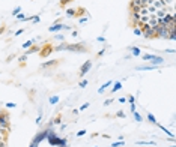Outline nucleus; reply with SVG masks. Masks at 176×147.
Here are the masks:
<instances>
[{
	"mask_svg": "<svg viewBox=\"0 0 176 147\" xmlns=\"http://www.w3.org/2000/svg\"><path fill=\"white\" fill-rule=\"evenodd\" d=\"M66 51H77V53H86V47L83 44H68L66 45Z\"/></svg>",
	"mask_w": 176,
	"mask_h": 147,
	"instance_id": "nucleus-1",
	"label": "nucleus"
},
{
	"mask_svg": "<svg viewBox=\"0 0 176 147\" xmlns=\"http://www.w3.org/2000/svg\"><path fill=\"white\" fill-rule=\"evenodd\" d=\"M90 68H92V62H90V60H87V62H86V63L82 66V69H80V75H82V77H83V75H86V74L90 71Z\"/></svg>",
	"mask_w": 176,
	"mask_h": 147,
	"instance_id": "nucleus-2",
	"label": "nucleus"
},
{
	"mask_svg": "<svg viewBox=\"0 0 176 147\" xmlns=\"http://www.w3.org/2000/svg\"><path fill=\"white\" fill-rule=\"evenodd\" d=\"M163 62H164V59H163V57H158V56H152V57H151V63H152V65H157V66H158V65H161Z\"/></svg>",
	"mask_w": 176,
	"mask_h": 147,
	"instance_id": "nucleus-3",
	"label": "nucleus"
},
{
	"mask_svg": "<svg viewBox=\"0 0 176 147\" xmlns=\"http://www.w3.org/2000/svg\"><path fill=\"white\" fill-rule=\"evenodd\" d=\"M137 71H153V69H158L157 65H151V66H137Z\"/></svg>",
	"mask_w": 176,
	"mask_h": 147,
	"instance_id": "nucleus-4",
	"label": "nucleus"
},
{
	"mask_svg": "<svg viewBox=\"0 0 176 147\" xmlns=\"http://www.w3.org/2000/svg\"><path fill=\"white\" fill-rule=\"evenodd\" d=\"M63 29V24H54V26H51L48 30L50 32H59V30H62Z\"/></svg>",
	"mask_w": 176,
	"mask_h": 147,
	"instance_id": "nucleus-5",
	"label": "nucleus"
},
{
	"mask_svg": "<svg viewBox=\"0 0 176 147\" xmlns=\"http://www.w3.org/2000/svg\"><path fill=\"white\" fill-rule=\"evenodd\" d=\"M66 45H68L66 42H62L60 45L54 47V51H65V50H66Z\"/></svg>",
	"mask_w": 176,
	"mask_h": 147,
	"instance_id": "nucleus-6",
	"label": "nucleus"
},
{
	"mask_svg": "<svg viewBox=\"0 0 176 147\" xmlns=\"http://www.w3.org/2000/svg\"><path fill=\"white\" fill-rule=\"evenodd\" d=\"M51 51H53V48H51V47H47V48H44V51H41V56L45 57V56H48Z\"/></svg>",
	"mask_w": 176,
	"mask_h": 147,
	"instance_id": "nucleus-7",
	"label": "nucleus"
},
{
	"mask_svg": "<svg viewBox=\"0 0 176 147\" xmlns=\"http://www.w3.org/2000/svg\"><path fill=\"white\" fill-rule=\"evenodd\" d=\"M131 51H132V54H134V56H140V48H139V47H132V48H131Z\"/></svg>",
	"mask_w": 176,
	"mask_h": 147,
	"instance_id": "nucleus-8",
	"label": "nucleus"
},
{
	"mask_svg": "<svg viewBox=\"0 0 176 147\" xmlns=\"http://www.w3.org/2000/svg\"><path fill=\"white\" fill-rule=\"evenodd\" d=\"M110 84H111V81H107V83L104 84V86H101V87H99V90H98V93H103V92L106 90V89L108 87V86H110Z\"/></svg>",
	"mask_w": 176,
	"mask_h": 147,
	"instance_id": "nucleus-9",
	"label": "nucleus"
},
{
	"mask_svg": "<svg viewBox=\"0 0 176 147\" xmlns=\"http://www.w3.org/2000/svg\"><path fill=\"white\" fill-rule=\"evenodd\" d=\"M57 63V60H50L48 63H44L42 65V68H47V66H53V65H56Z\"/></svg>",
	"mask_w": 176,
	"mask_h": 147,
	"instance_id": "nucleus-10",
	"label": "nucleus"
},
{
	"mask_svg": "<svg viewBox=\"0 0 176 147\" xmlns=\"http://www.w3.org/2000/svg\"><path fill=\"white\" fill-rule=\"evenodd\" d=\"M148 120H149V122H152L153 125H157V123H158V122H157V119H155V117H153V116H152L151 113L148 114Z\"/></svg>",
	"mask_w": 176,
	"mask_h": 147,
	"instance_id": "nucleus-11",
	"label": "nucleus"
},
{
	"mask_svg": "<svg viewBox=\"0 0 176 147\" xmlns=\"http://www.w3.org/2000/svg\"><path fill=\"white\" fill-rule=\"evenodd\" d=\"M38 50H39L38 47H32V48H30V50L26 53V56H29V54H32V53H38Z\"/></svg>",
	"mask_w": 176,
	"mask_h": 147,
	"instance_id": "nucleus-12",
	"label": "nucleus"
},
{
	"mask_svg": "<svg viewBox=\"0 0 176 147\" xmlns=\"http://www.w3.org/2000/svg\"><path fill=\"white\" fill-rule=\"evenodd\" d=\"M120 89H122V84H120V83H116L115 87L111 89V92H117V90H120Z\"/></svg>",
	"mask_w": 176,
	"mask_h": 147,
	"instance_id": "nucleus-13",
	"label": "nucleus"
},
{
	"mask_svg": "<svg viewBox=\"0 0 176 147\" xmlns=\"http://www.w3.org/2000/svg\"><path fill=\"white\" fill-rule=\"evenodd\" d=\"M32 44H33V41H27V42H24L23 44V48H30Z\"/></svg>",
	"mask_w": 176,
	"mask_h": 147,
	"instance_id": "nucleus-14",
	"label": "nucleus"
},
{
	"mask_svg": "<svg viewBox=\"0 0 176 147\" xmlns=\"http://www.w3.org/2000/svg\"><path fill=\"white\" fill-rule=\"evenodd\" d=\"M56 102H59V96H53V98H50V104H56Z\"/></svg>",
	"mask_w": 176,
	"mask_h": 147,
	"instance_id": "nucleus-15",
	"label": "nucleus"
},
{
	"mask_svg": "<svg viewBox=\"0 0 176 147\" xmlns=\"http://www.w3.org/2000/svg\"><path fill=\"white\" fill-rule=\"evenodd\" d=\"M66 15H68V17H74V15H75V11H74V9H68V11H66Z\"/></svg>",
	"mask_w": 176,
	"mask_h": 147,
	"instance_id": "nucleus-16",
	"label": "nucleus"
},
{
	"mask_svg": "<svg viewBox=\"0 0 176 147\" xmlns=\"http://www.w3.org/2000/svg\"><path fill=\"white\" fill-rule=\"evenodd\" d=\"M132 114H134V119H136L137 122H141V116H140V114H137V113H132Z\"/></svg>",
	"mask_w": 176,
	"mask_h": 147,
	"instance_id": "nucleus-17",
	"label": "nucleus"
},
{
	"mask_svg": "<svg viewBox=\"0 0 176 147\" xmlns=\"http://www.w3.org/2000/svg\"><path fill=\"white\" fill-rule=\"evenodd\" d=\"M21 11V8H20V6H18V8H15V9H14V11H12V15H18V12Z\"/></svg>",
	"mask_w": 176,
	"mask_h": 147,
	"instance_id": "nucleus-18",
	"label": "nucleus"
},
{
	"mask_svg": "<svg viewBox=\"0 0 176 147\" xmlns=\"http://www.w3.org/2000/svg\"><path fill=\"white\" fill-rule=\"evenodd\" d=\"M56 39H59L60 42H63V39H65V36H63V35H56Z\"/></svg>",
	"mask_w": 176,
	"mask_h": 147,
	"instance_id": "nucleus-19",
	"label": "nucleus"
},
{
	"mask_svg": "<svg viewBox=\"0 0 176 147\" xmlns=\"http://www.w3.org/2000/svg\"><path fill=\"white\" fill-rule=\"evenodd\" d=\"M134 35H137V36H141V30L136 27V29H134Z\"/></svg>",
	"mask_w": 176,
	"mask_h": 147,
	"instance_id": "nucleus-20",
	"label": "nucleus"
},
{
	"mask_svg": "<svg viewBox=\"0 0 176 147\" xmlns=\"http://www.w3.org/2000/svg\"><path fill=\"white\" fill-rule=\"evenodd\" d=\"M15 107H17V105L12 104V102H8V104H6V108H15Z\"/></svg>",
	"mask_w": 176,
	"mask_h": 147,
	"instance_id": "nucleus-21",
	"label": "nucleus"
},
{
	"mask_svg": "<svg viewBox=\"0 0 176 147\" xmlns=\"http://www.w3.org/2000/svg\"><path fill=\"white\" fill-rule=\"evenodd\" d=\"M89 105H90L89 102H86V104H83V105H82V108H80V110H82V111H83V110H86V108H89Z\"/></svg>",
	"mask_w": 176,
	"mask_h": 147,
	"instance_id": "nucleus-22",
	"label": "nucleus"
},
{
	"mask_svg": "<svg viewBox=\"0 0 176 147\" xmlns=\"http://www.w3.org/2000/svg\"><path fill=\"white\" fill-rule=\"evenodd\" d=\"M86 86H87V81H86V80H83L82 83H80V87H82V89H84Z\"/></svg>",
	"mask_w": 176,
	"mask_h": 147,
	"instance_id": "nucleus-23",
	"label": "nucleus"
},
{
	"mask_svg": "<svg viewBox=\"0 0 176 147\" xmlns=\"http://www.w3.org/2000/svg\"><path fill=\"white\" fill-rule=\"evenodd\" d=\"M122 144H124L122 141H117V143H113V144H111V147H119V146H122Z\"/></svg>",
	"mask_w": 176,
	"mask_h": 147,
	"instance_id": "nucleus-24",
	"label": "nucleus"
},
{
	"mask_svg": "<svg viewBox=\"0 0 176 147\" xmlns=\"http://www.w3.org/2000/svg\"><path fill=\"white\" fill-rule=\"evenodd\" d=\"M127 101L129 102V104H134V96H128V99Z\"/></svg>",
	"mask_w": 176,
	"mask_h": 147,
	"instance_id": "nucleus-25",
	"label": "nucleus"
},
{
	"mask_svg": "<svg viewBox=\"0 0 176 147\" xmlns=\"http://www.w3.org/2000/svg\"><path fill=\"white\" fill-rule=\"evenodd\" d=\"M17 18H18V20H26V17H24L23 14H18V15H17Z\"/></svg>",
	"mask_w": 176,
	"mask_h": 147,
	"instance_id": "nucleus-26",
	"label": "nucleus"
},
{
	"mask_svg": "<svg viewBox=\"0 0 176 147\" xmlns=\"http://www.w3.org/2000/svg\"><path fill=\"white\" fill-rule=\"evenodd\" d=\"M24 32V29H20V30H17V32H15V36H18V35H21Z\"/></svg>",
	"mask_w": 176,
	"mask_h": 147,
	"instance_id": "nucleus-27",
	"label": "nucleus"
},
{
	"mask_svg": "<svg viewBox=\"0 0 176 147\" xmlns=\"http://www.w3.org/2000/svg\"><path fill=\"white\" fill-rule=\"evenodd\" d=\"M84 134H86V131H78V132H77V135L78 137H83Z\"/></svg>",
	"mask_w": 176,
	"mask_h": 147,
	"instance_id": "nucleus-28",
	"label": "nucleus"
},
{
	"mask_svg": "<svg viewBox=\"0 0 176 147\" xmlns=\"http://www.w3.org/2000/svg\"><path fill=\"white\" fill-rule=\"evenodd\" d=\"M131 113H136V105L131 104Z\"/></svg>",
	"mask_w": 176,
	"mask_h": 147,
	"instance_id": "nucleus-29",
	"label": "nucleus"
},
{
	"mask_svg": "<svg viewBox=\"0 0 176 147\" xmlns=\"http://www.w3.org/2000/svg\"><path fill=\"white\" fill-rule=\"evenodd\" d=\"M29 20H33V21L38 23V21H39V17H32V18H29Z\"/></svg>",
	"mask_w": 176,
	"mask_h": 147,
	"instance_id": "nucleus-30",
	"label": "nucleus"
},
{
	"mask_svg": "<svg viewBox=\"0 0 176 147\" xmlns=\"http://www.w3.org/2000/svg\"><path fill=\"white\" fill-rule=\"evenodd\" d=\"M26 59H27V56H26V54H24L23 57H20V62H26Z\"/></svg>",
	"mask_w": 176,
	"mask_h": 147,
	"instance_id": "nucleus-31",
	"label": "nucleus"
},
{
	"mask_svg": "<svg viewBox=\"0 0 176 147\" xmlns=\"http://www.w3.org/2000/svg\"><path fill=\"white\" fill-rule=\"evenodd\" d=\"M117 117H125V114L122 113V111H119V113H117Z\"/></svg>",
	"mask_w": 176,
	"mask_h": 147,
	"instance_id": "nucleus-32",
	"label": "nucleus"
},
{
	"mask_svg": "<svg viewBox=\"0 0 176 147\" xmlns=\"http://www.w3.org/2000/svg\"><path fill=\"white\" fill-rule=\"evenodd\" d=\"M119 102H122V104H124V102H127V98H119Z\"/></svg>",
	"mask_w": 176,
	"mask_h": 147,
	"instance_id": "nucleus-33",
	"label": "nucleus"
},
{
	"mask_svg": "<svg viewBox=\"0 0 176 147\" xmlns=\"http://www.w3.org/2000/svg\"><path fill=\"white\" fill-rule=\"evenodd\" d=\"M87 21V18H80V24H83V23H86Z\"/></svg>",
	"mask_w": 176,
	"mask_h": 147,
	"instance_id": "nucleus-34",
	"label": "nucleus"
},
{
	"mask_svg": "<svg viewBox=\"0 0 176 147\" xmlns=\"http://www.w3.org/2000/svg\"><path fill=\"white\" fill-rule=\"evenodd\" d=\"M111 102H113V99H107V101H106V105H110Z\"/></svg>",
	"mask_w": 176,
	"mask_h": 147,
	"instance_id": "nucleus-35",
	"label": "nucleus"
},
{
	"mask_svg": "<svg viewBox=\"0 0 176 147\" xmlns=\"http://www.w3.org/2000/svg\"><path fill=\"white\" fill-rule=\"evenodd\" d=\"M71 2V0H69ZM65 3H66V0H62V5H65Z\"/></svg>",
	"mask_w": 176,
	"mask_h": 147,
	"instance_id": "nucleus-36",
	"label": "nucleus"
}]
</instances>
